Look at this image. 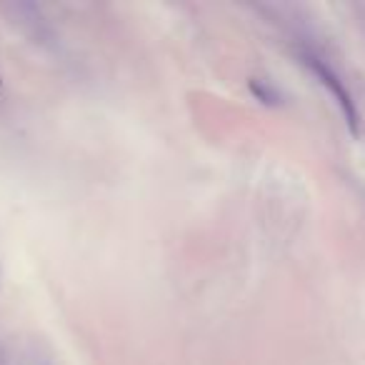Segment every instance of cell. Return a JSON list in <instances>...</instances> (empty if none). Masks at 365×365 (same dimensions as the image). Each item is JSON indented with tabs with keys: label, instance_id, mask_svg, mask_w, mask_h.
Instances as JSON below:
<instances>
[{
	"label": "cell",
	"instance_id": "cell-1",
	"mask_svg": "<svg viewBox=\"0 0 365 365\" xmlns=\"http://www.w3.org/2000/svg\"><path fill=\"white\" fill-rule=\"evenodd\" d=\"M310 66L315 68V73L323 78V83L330 88V91H333V96L338 98V103H340V108H343L345 118H348L350 128H353V130H358V110H355V103L350 101V93L343 88V83L338 81V76H335V73L330 71L325 63H320L318 58H310Z\"/></svg>",
	"mask_w": 365,
	"mask_h": 365
}]
</instances>
